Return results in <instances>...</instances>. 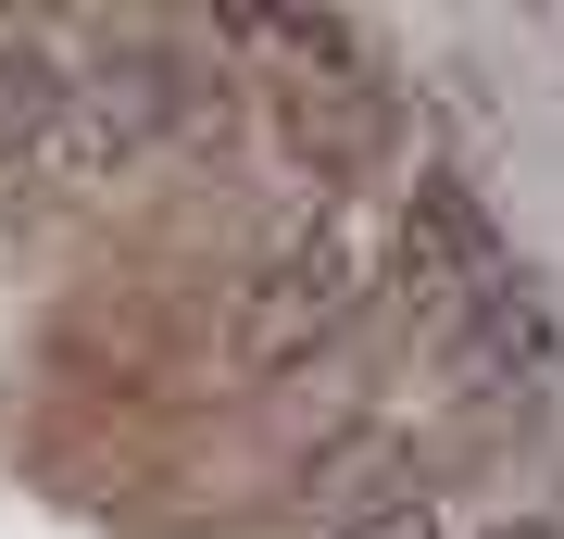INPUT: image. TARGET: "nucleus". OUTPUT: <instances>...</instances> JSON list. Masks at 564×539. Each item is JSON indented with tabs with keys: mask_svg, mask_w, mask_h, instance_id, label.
Masks as SVG:
<instances>
[{
	"mask_svg": "<svg viewBox=\"0 0 564 539\" xmlns=\"http://www.w3.org/2000/svg\"><path fill=\"white\" fill-rule=\"evenodd\" d=\"M364 251H351V226H289V239H263L251 251V277H239V301H226V364H251V377H276V364H302V352H326L339 326L364 314Z\"/></svg>",
	"mask_w": 564,
	"mask_h": 539,
	"instance_id": "obj_1",
	"label": "nucleus"
},
{
	"mask_svg": "<svg viewBox=\"0 0 564 539\" xmlns=\"http://www.w3.org/2000/svg\"><path fill=\"white\" fill-rule=\"evenodd\" d=\"M502 277H514V263H502V239L477 226V201H464L452 176H414V201H402V289L440 301V314H477Z\"/></svg>",
	"mask_w": 564,
	"mask_h": 539,
	"instance_id": "obj_2",
	"label": "nucleus"
},
{
	"mask_svg": "<svg viewBox=\"0 0 564 539\" xmlns=\"http://www.w3.org/2000/svg\"><path fill=\"white\" fill-rule=\"evenodd\" d=\"M51 126H63V63L51 51H0V176H25Z\"/></svg>",
	"mask_w": 564,
	"mask_h": 539,
	"instance_id": "obj_3",
	"label": "nucleus"
},
{
	"mask_svg": "<svg viewBox=\"0 0 564 539\" xmlns=\"http://www.w3.org/2000/svg\"><path fill=\"white\" fill-rule=\"evenodd\" d=\"M339 539H452V527H440V502H426V489H402V502H377V515H351Z\"/></svg>",
	"mask_w": 564,
	"mask_h": 539,
	"instance_id": "obj_4",
	"label": "nucleus"
},
{
	"mask_svg": "<svg viewBox=\"0 0 564 539\" xmlns=\"http://www.w3.org/2000/svg\"><path fill=\"white\" fill-rule=\"evenodd\" d=\"M477 539H564L552 515H514V527H477Z\"/></svg>",
	"mask_w": 564,
	"mask_h": 539,
	"instance_id": "obj_5",
	"label": "nucleus"
}]
</instances>
